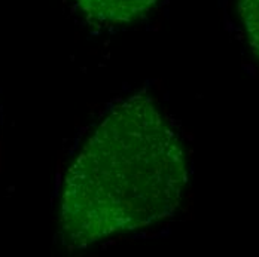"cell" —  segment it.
I'll list each match as a JSON object with an SVG mask.
<instances>
[{
  "instance_id": "cell-3",
  "label": "cell",
  "mask_w": 259,
  "mask_h": 257,
  "mask_svg": "<svg viewBox=\"0 0 259 257\" xmlns=\"http://www.w3.org/2000/svg\"><path fill=\"white\" fill-rule=\"evenodd\" d=\"M238 12L247 39L259 57V0H238Z\"/></svg>"
},
{
  "instance_id": "cell-2",
  "label": "cell",
  "mask_w": 259,
  "mask_h": 257,
  "mask_svg": "<svg viewBox=\"0 0 259 257\" xmlns=\"http://www.w3.org/2000/svg\"><path fill=\"white\" fill-rule=\"evenodd\" d=\"M158 0H76L83 15L96 24H124L149 12Z\"/></svg>"
},
{
  "instance_id": "cell-1",
  "label": "cell",
  "mask_w": 259,
  "mask_h": 257,
  "mask_svg": "<svg viewBox=\"0 0 259 257\" xmlns=\"http://www.w3.org/2000/svg\"><path fill=\"white\" fill-rule=\"evenodd\" d=\"M188 180L185 150L156 103L113 106L72 162L61 189L60 232L70 248L171 216Z\"/></svg>"
}]
</instances>
